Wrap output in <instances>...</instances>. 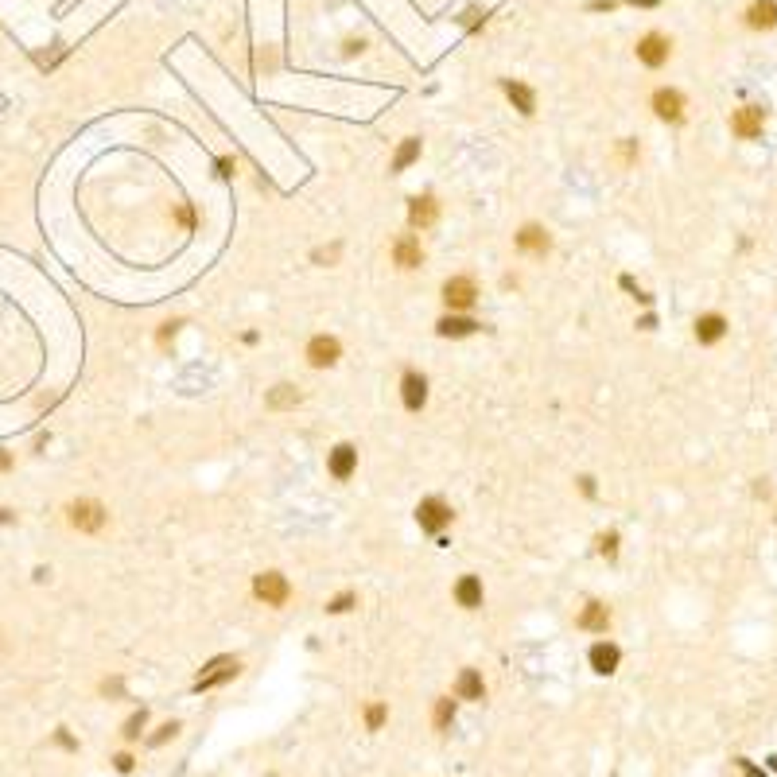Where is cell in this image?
<instances>
[{"mask_svg": "<svg viewBox=\"0 0 777 777\" xmlns=\"http://www.w3.org/2000/svg\"><path fill=\"white\" fill-rule=\"evenodd\" d=\"M105 506L102 501H94V498H78L70 506V525L78 528V533H102L105 528Z\"/></svg>", "mask_w": 777, "mask_h": 777, "instance_id": "cell-3", "label": "cell"}, {"mask_svg": "<svg viewBox=\"0 0 777 777\" xmlns=\"http://www.w3.org/2000/svg\"><path fill=\"white\" fill-rule=\"evenodd\" d=\"M587 661H591V668L599 676H610V673H618V665H622V649H618L614 641H594L591 653H587Z\"/></svg>", "mask_w": 777, "mask_h": 777, "instance_id": "cell-12", "label": "cell"}, {"mask_svg": "<svg viewBox=\"0 0 777 777\" xmlns=\"http://www.w3.org/2000/svg\"><path fill=\"white\" fill-rule=\"evenodd\" d=\"M451 517H455V514H451V506H447L443 498H424V501L416 506V521H420V528H424V533H435V536H440L443 528L451 525Z\"/></svg>", "mask_w": 777, "mask_h": 777, "instance_id": "cell-5", "label": "cell"}, {"mask_svg": "<svg viewBox=\"0 0 777 777\" xmlns=\"http://www.w3.org/2000/svg\"><path fill=\"white\" fill-rule=\"evenodd\" d=\"M175 330H179V323H163V327H160V342H168V338L175 335Z\"/></svg>", "mask_w": 777, "mask_h": 777, "instance_id": "cell-39", "label": "cell"}, {"mask_svg": "<svg viewBox=\"0 0 777 777\" xmlns=\"http://www.w3.org/2000/svg\"><path fill=\"white\" fill-rule=\"evenodd\" d=\"M229 168H234V160H218V175H234Z\"/></svg>", "mask_w": 777, "mask_h": 777, "instance_id": "cell-42", "label": "cell"}, {"mask_svg": "<svg viewBox=\"0 0 777 777\" xmlns=\"http://www.w3.org/2000/svg\"><path fill=\"white\" fill-rule=\"evenodd\" d=\"M517 249L521 253H533V257H544V253L552 249V237L544 226H536V222H528V226H521L517 234Z\"/></svg>", "mask_w": 777, "mask_h": 777, "instance_id": "cell-14", "label": "cell"}, {"mask_svg": "<svg viewBox=\"0 0 777 777\" xmlns=\"http://www.w3.org/2000/svg\"><path fill=\"white\" fill-rule=\"evenodd\" d=\"M55 742H59L63 750H70V754H74V750H78V739H74V734L66 731V727H59V731H55Z\"/></svg>", "mask_w": 777, "mask_h": 777, "instance_id": "cell-32", "label": "cell"}, {"mask_svg": "<svg viewBox=\"0 0 777 777\" xmlns=\"http://www.w3.org/2000/svg\"><path fill=\"white\" fill-rule=\"evenodd\" d=\"M580 630H587V634H607V630H610V610H607V602H587L583 614H580Z\"/></svg>", "mask_w": 777, "mask_h": 777, "instance_id": "cell-22", "label": "cell"}, {"mask_svg": "<svg viewBox=\"0 0 777 777\" xmlns=\"http://www.w3.org/2000/svg\"><path fill=\"white\" fill-rule=\"evenodd\" d=\"M622 156H626V163H634L638 160V144H634V140H622Z\"/></svg>", "mask_w": 777, "mask_h": 777, "instance_id": "cell-37", "label": "cell"}, {"mask_svg": "<svg viewBox=\"0 0 777 777\" xmlns=\"http://www.w3.org/2000/svg\"><path fill=\"white\" fill-rule=\"evenodd\" d=\"M253 594H257L264 607H284V602L292 599V583H288L280 572H261L257 580H253Z\"/></svg>", "mask_w": 777, "mask_h": 777, "instance_id": "cell-1", "label": "cell"}, {"mask_svg": "<svg viewBox=\"0 0 777 777\" xmlns=\"http://www.w3.org/2000/svg\"><path fill=\"white\" fill-rule=\"evenodd\" d=\"M338 253H342V245H330V249H315V264H330V261H338Z\"/></svg>", "mask_w": 777, "mask_h": 777, "instance_id": "cell-33", "label": "cell"}, {"mask_svg": "<svg viewBox=\"0 0 777 777\" xmlns=\"http://www.w3.org/2000/svg\"><path fill=\"white\" fill-rule=\"evenodd\" d=\"M354 602H358V594H354V591H342V594H335V599L327 602V614H346Z\"/></svg>", "mask_w": 777, "mask_h": 777, "instance_id": "cell-28", "label": "cell"}, {"mask_svg": "<svg viewBox=\"0 0 777 777\" xmlns=\"http://www.w3.org/2000/svg\"><path fill=\"white\" fill-rule=\"evenodd\" d=\"M338 358H342V346H338V338L315 335V338L308 342V362H311L315 369H330Z\"/></svg>", "mask_w": 777, "mask_h": 777, "instance_id": "cell-9", "label": "cell"}, {"mask_svg": "<svg viewBox=\"0 0 777 777\" xmlns=\"http://www.w3.org/2000/svg\"><path fill=\"white\" fill-rule=\"evenodd\" d=\"M144 727H148V707H140V712H132V715L125 719V727H121L125 742H136L140 734H144Z\"/></svg>", "mask_w": 777, "mask_h": 777, "instance_id": "cell-26", "label": "cell"}, {"mask_svg": "<svg viewBox=\"0 0 777 777\" xmlns=\"http://www.w3.org/2000/svg\"><path fill=\"white\" fill-rule=\"evenodd\" d=\"M237 673H241V661H237V657H214L210 665H206L202 673H198L195 692H210V688H218V684L234 680Z\"/></svg>", "mask_w": 777, "mask_h": 777, "instance_id": "cell-4", "label": "cell"}, {"mask_svg": "<svg viewBox=\"0 0 777 777\" xmlns=\"http://www.w3.org/2000/svg\"><path fill=\"white\" fill-rule=\"evenodd\" d=\"M393 261L401 264V268H420L424 264V249H420V241L416 237H396V245H393Z\"/></svg>", "mask_w": 777, "mask_h": 777, "instance_id": "cell-21", "label": "cell"}, {"mask_svg": "<svg viewBox=\"0 0 777 777\" xmlns=\"http://www.w3.org/2000/svg\"><path fill=\"white\" fill-rule=\"evenodd\" d=\"M478 300V284L474 276H447L443 280V303L451 311H470Z\"/></svg>", "mask_w": 777, "mask_h": 777, "instance_id": "cell-2", "label": "cell"}, {"mask_svg": "<svg viewBox=\"0 0 777 777\" xmlns=\"http://www.w3.org/2000/svg\"><path fill=\"white\" fill-rule=\"evenodd\" d=\"M0 470H12V455H8L4 447H0Z\"/></svg>", "mask_w": 777, "mask_h": 777, "instance_id": "cell-41", "label": "cell"}, {"mask_svg": "<svg viewBox=\"0 0 777 777\" xmlns=\"http://www.w3.org/2000/svg\"><path fill=\"white\" fill-rule=\"evenodd\" d=\"M653 113H657L665 125H680L684 121V94L680 89H668V86H661V89H653Z\"/></svg>", "mask_w": 777, "mask_h": 777, "instance_id": "cell-7", "label": "cell"}, {"mask_svg": "<svg viewBox=\"0 0 777 777\" xmlns=\"http://www.w3.org/2000/svg\"><path fill=\"white\" fill-rule=\"evenodd\" d=\"M420 160V136H408V140H401V148H396V156H393V175H401V171H408L412 163Z\"/></svg>", "mask_w": 777, "mask_h": 777, "instance_id": "cell-23", "label": "cell"}, {"mask_svg": "<svg viewBox=\"0 0 777 777\" xmlns=\"http://www.w3.org/2000/svg\"><path fill=\"white\" fill-rule=\"evenodd\" d=\"M455 602H459L462 610H478L482 607V580H478V575H462V580L455 583Z\"/></svg>", "mask_w": 777, "mask_h": 777, "instance_id": "cell-20", "label": "cell"}, {"mask_svg": "<svg viewBox=\"0 0 777 777\" xmlns=\"http://www.w3.org/2000/svg\"><path fill=\"white\" fill-rule=\"evenodd\" d=\"M8 521H12V514H8V509H0V525H8Z\"/></svg>", "mask_w": 777, "mask_h": 777, "instance_id": "cell-44", "label": "cell"}, {"mask_svg": "<svg viewBox=\"0 0 777 777\" xmlns=\"http://www.w3.org/2000/svg\"><path fill=\"white\" fill-rule=\"evenodd\" d=\"M401 401L408 412H420L428 404V377L416 374V369H408V374L401 377Z\"/></svg>", "mask_w": 777, "mask_h": 777, "instance_id": "cell-11", "label": "cell"}, {"mask_svg": "<svg viewBox=\"0 0 777 777\" xmlns=\"http://www.w3.org/2000/svg\"><path fill=\"white\" fill-rule=\"evenodd\" d=\"M327 470H330V478L346 482V478L358 470V447H354V443H338L335 451H327Z\"/></svg>", "mask_w": 777, "mask_h": 777, "instance_id": "cell-10", "label": "cell"}, {"mask_svg": "<svg viewBox=\"0 0 777 777\" xmlns=\"http://www.w3.org/2000/svg\"><path fill=\"white\" fill-rule=\"evenodd\" d=\"M599 552L607 560H618V533H602L599 536Z\"/></svg>", "mask_w": 777, "mask_h": 777, "instance_id": "cell-30", "label": "cell"}, {"mask_svg": "<svg viewBox=\"0 0 777 777\" xmlns=\"http://www.w3.org/2000/svg\"><path fill=\"white\" fill-rule=\"evenodd\" d=\"M451 723H455V700L440 696V700H435V707H432V727H435V731H451Z\"/></svg>", "mask_w": 777, "mask_h": 777, "instance_id": "cell-24", "label": "cell"}, {"mask_svg": "<svg viewBox=\"0 0 777 777\" xmlns=\"http://www.w3.org/2000/svg\"><path fill=\"white\" fill-rule=\"evenodd\" d=\"M668 55H673V39L661 36V31H646V36L638 39V59L649 66V70H657V66L668 63Z\"/></svg>", "mask_w": 777, "mask_h": 777, "instance_id": "cell-6", "label": "cell"}, {"mask_svg": "<svg viewBox=\"0 0 777 777\" xmlns=\"http://www.w3.org/2000/svg\"><path fill=\"white\" fill-rule=\"evenodd\" d=\"M385 719H388V704H381V700H377V704H369V707H366V731H381Z\"/></svg>", "mask_w": 777, "mask_h": 777, "instance_id": "cell-27", "label": "cell"}, {"mask_svg": "<svg viewBox=\"0 0 777 777\" xmlns=\"http://www.w3.org/2000/svg\"><path fill=\"white\" fill-rule=\"evenodd\" d=\"M630 4H634V8H657L661 0H630Z\"/></svg>", "mask_w": 777, "mask_h": 777, "instance_id": "cell-43", "label": "cell"}, {"mask_svg": "<svg viewBox=\"0 0 777 777\" xmlns=\"http://www.w3.org/2000/svg\"><path fill=\"white\" fill-rule=\"evenodd\" d=\"M435 218H440V206H435L432 195L408 198V226H412V229H428Z\"/></svg>", "mask_w": 777, "mask_h": 777, "instance_id": "cell-15", "label": "cell"}, {"mask_svg": "<svg viewBox=\"0 0 777 777\" xmlns=\"http://www.w3.org/2000/svg\"><path fill=\"white\" fill-rule=\"evenodd\" d=\"M723 335H727V319L719 315V311H707V315H700V319H696V342L715 346Z\"/></svg>", "mask_w": 777, "mask_h": 777, "instance_id": "cell-19", "label": "cell"}, {"mask_svg": "<svg viewBox=\"0 0 777 777\" xmlns=\"http://www.w3.org/2000/svg\"><path fill=\"white\" fill-rule=\"evenodd\" d=\"M102 692H105V696H117V692H121V680H105Z\"/></svg>", "mask_w": 777, "mask_h": 777, "instance_id": "cell-40", "label": "cell"}, {"mask_svg": "<svg viewBox=\"0 0 777 777\" xmlns=\"http://www.w3.org/2000/svg\"><path fill=\"white\" fill-rule=\"evenodd\" d=\"M766 129V109L762 105H742V109H734L731 117V132L739 140H758Z\"/></svg>", "mask_w": 777, "mask_h": 777, "instance_id": "cell-8", "label": "cell"}, {"mask_svg": "<svg viewBox=\"0 0 777 777\" xmlns=\"http://www.w3.org/2000/svg\"><path fill=\"white\" fill-rule=\"evenodd\" d=\"M746 28L773 31L777 28V0H754V4L746 8Z\"/></svg>", "mask_w": 777, "mask_h": 777, "instance_id": "cell-18", "label": "cell"}, {"mask_svg": "<svg viewBox=\"0 0 777 777\" xmlns=\"http://www.w3.org/2000/svg\"><path fill=\"white\" fill-rule=\"evenodd\" d=\"M455 700H467V704L486 700V684H482V673H478V668H462L459 673V680H455Z\"/></svg>", "mask_w": 777, "mask_h": 777, "instance_id": "cell-17", "label": "cell"}, {"mask_svg": "<svg viewBox=\"0 0 777 777\" xmlns=\"http://www.w3.org/2000/svg\"><path fill=\"white\" fill-rule=\"evenodd\" d=\"M739 770H742V777H766L754 762H746V758H739Z\"/></svg>", "mask_w": 777, "mask_h": 777, "instance_id": "cell-35", "label": "cell"}, {"mask_svg": "<svg viewBox=\"0 0 777 777\" xmlns=\"http://www.w3.org/2000/svg\"><path fill=\"white\" fill-rule=\"evenodd\" d=\"M610 8H618V0H591L587 12H610Z\"/></svg>", "mask_w": 777, "mask_h": 777, "instance_id": "cell-34", "label": "cell"}, {"mask_svg": "<svg viewBox=\"0 0 777 777\" xmlns=\"http://www.w3.org/2000/svg\"><path fill=\"white\" fill-rule=\"evenodd\" d=\"M175 218L183 222L187 229H195V210H191V206H179V214H175Z\"/></svg>", "mask_w": 777, "mask_h": 777, "instance_id": "cell-36", "label": "cell"}, {"mask_svg": "<svg viewBox=\"0 0 777 777\" xmlns=\"http://www.w3.org/2000/svg\"><path fill=\"white\" fill-rule=\"evenodd\" d=\"M175 734H179V723L171 719V723H163L156 734H148V746H163V742H168V739H175Z\"/></svg>", "mask_w": 777, "mask_h": 777, "instance_id": "cell-29", "label": "cell"}, {"mask_svg": "<svg viewBox=\"0 0 777 777\" xmlns=\"http://www.w3.org/2000/svg\"><path fill=\"white\" fill-rule=\"evenodd\" d=\"M770 770H777V754H773V758H770Z\"/></svg>", "mask_w": 777, "mask_h": 777, "instance_id": "cell-45", "label": "cell"}, {"mask_svg": "<svg viewBox=\"0 0 777 777\" xmlns=\"http://www.w3.org/2000/svg\"><path fill=\"white\" fill-rule=\"evenodd\" d=\"M478 327H482L478 319L462 315V311H451V315H443L440 323H435V335L440 338H467V335H474Z\"/></svg>", "mask_w": 777, "mask_h": 777, "instance_id": "cell-16", "label": "cell"}, {"mask_svg": "<svg viewBox=\"0 0 777 777\" xmlns=\"http://www.w3.org/2000/svg\"><path fill=\"white\" fill-rule=\"evenodd\" d=\"M501 89H506V97L514 102V109L521 113V117H533L536 113V89L525 86V82L517 78H501Z\"/></svg>", "mask_w": 777, "mask_h": 777, "instance_id": "cell-13", "label": "cell"}, {"mask_svg": "<svg viewBox=\"0 0 777 777\" xmlns=\"http://www.w3.org/2000/svg\"><path fill=\"white\" fill-rule=\"evenodd\" d=\"M295 404H300V393L292 385H276L268 393V408H295Z\"/></svg>", "mask_w": 777, "mask_h": 777, "instance_id": "cell-25", "label": "cell"}, {"mask_svg": "<svg viewBox=\"0 0 777 777\" xmlns=\"http://www.w3.org/2000/svg\"><path fill=\"white\" fill-rule=\"evenodd\" d=\"M580 490L587 494V498H594V478H591V474H583V478H580Z\"/></svg>", "mask_w": 777, "mask_h": 777, "instance_id": "cell-38", "label": "cell"}, {"mask_svg": "<svg viewBox=\"0 0 777 777\" xmlns=\"http://www.w3.org/2000/svg\"><path fill=\"white\" fill-rule=\"evenodd\" d=\"M113 770H117V773H132V770H136V758H132L129 750H121V754H113Z\"/></svg>", "mask_w": 777, "mask_h": 777, "instance_id": "cell-31", "label": "cell"}]
</instances>
